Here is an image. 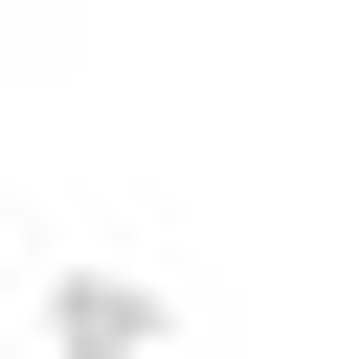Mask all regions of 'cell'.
I'll use <instances>...</instances> for the list:
<instances>
[{
  "label": "cell",
  "mask_w": 359,
  "mask_h": 359,
  "mask_svg": "<svg viewBox=\"0 0 359 359\" xmlns=\"http://www.w3.org/2000/svg\"><path fill=\"white\" fill-rule=\"evenodd\" d=\"M22 337H45V359H180V292L112 269V247H67V269L22 292Z\"/></svg>",
  "instance_id": "6da1fadb"
}]
</instances>
